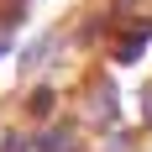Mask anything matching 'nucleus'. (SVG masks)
I'll use <instances>...</instances> for the list:
<instances>
[{
    "label": "nucleus",
    "mask_w": 152,
    "mask_h": 152,
    "mask_svg": "<svg viewBox=\"0 0 152 152\" xmlns=\"http://www.w3.org/2000/svg\"><path fill=\"white\" fill-rule=\"evenodd\" d=\"M147 37H152V21H137V26H131V37L115 47V63H137V58H142V42H147Z\"/></svg>",
    "instance_id": "obj_1"
},
{
    "label": "nucleus",
    "mask_w": 152,
    "mask_h": 152,
    "mask_svg": "<svg viewBox=\"0 0 152 152\" xmlns=\"http://www.w3.org/2000/svg\"><path fill=\"white\" fill-rule=\"evenodd\" d=\"M31 152H68V131L53 126V131H42V137H31Z\"/></svg>",
    "instance_id": "obj_2"
},
{
    "label": "nucleus",
    "mask_w": 152,
    "mask_h": 152,
    "mask_svg": "<svg viewBox=\"0 0 152 152\" xmlns=\"http://www.w3.org/2000/svg\"><path fill=\"white\" fill-rule=\"evenodd\" d=\"M31 110L47 115V110H53V89H37V94H31Z\"/></svg>",
    "instance_id": "obj_3"
},
{
    "label": "nucleus",
    "mask_w": 152,
    "mask_h": 152,
    "mask_svg": "<svg viewBox=\"0 0 152 152\" xmlns=\"http://www.w3.org/2000/svg\"><path fill=\"white\" fill-rule=\"evenodd\" d=\"M21 147H26L21 137H5V147H0V152H21Z\"/></svg>",
    "instance_id": "obj_4"
},
{
    "label": "nucleus",
    "mask_w": 152,
    "mask_h": 152,
    "mask_svg": "<svg viewBox=\"0 0 152 152\" xmlns=\"http://www.w3.org/2000/svg\"><path fill=\"white\" fill-rule=\"evenodd\" d=\"M5 47H11V37H5V31H0V58H5Z\"/></svg>",
    "instance_id": "obj_5"
}]
</instances>
